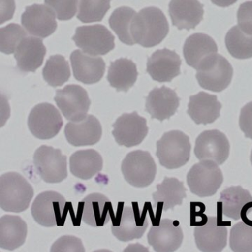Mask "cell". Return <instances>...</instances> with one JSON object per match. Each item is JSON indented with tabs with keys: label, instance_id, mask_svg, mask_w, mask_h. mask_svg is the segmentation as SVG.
<instances>
[{
	"label": "cell",
	"instance_id": "obj_1",
	"mask_svg": "<svg viewBox=\"0 0 252 252\" xmlns=\"http://www.w3.org/2000/svg\"><path fill=\"white\" fill-rule=\"evenodd\" d=\"M169 29V23L161 10L149 7L135 14L131 33L135 43L144 48H152L166 38Z\"/></svg>",
	"mask_w": 252,
	"mask_h": 252
},
{
	"label": "cell",
	"instance_id": "obj_2",
	"mask_svg": "<svg viewBox=\"0 0 252 252\" xmlns=\"http://www.w3.org/2000/svg\"><path fill=\"white\" fill-rule=\"evenodd\" d=\"M33 194V187L20 173L7 172L0 177V206L5 212L27 210Z\"/></svg>",
	"mask_w": 252,
	"mask_h": 252
},
{
	"label": "cell",
	"instance_id": "obj_3",
	"mask_svg": "<svg viewBox=\"0 0 252 252\" xmlns=\"http://www.w3.org/2000/svg\"><path fill=\"white\" fill-rule=\"evenodd\" d=\"M147 207L141 212L138 203H132V206H124L119 203L117 214L113 220L112 233L122 242H129L143 237L149 225Z\"/></svg>",
	"mask_w": 252,
	"mask_h": 252
},
{
	"label": "cell",
	"instance_id": "obj_4",
	"mask_svg": "<svg viewBox=\"0 0 252 252\" xmlns=\"http://www.w3.org/2000/svg\"><path fill=\"white\" fill-rule=\"evenodd\" d=\"M156 146V156L158 158L160 165L166 169H178L189 160L191 153L189 138L181 131L166 132L157 141Z\"/></svg>",
	"mask_w": 252,
	"mask_h": 252
},
{
	"label": "cell",
	"instance_id": "obj_5",
	"mask_svg": "<svg viewBox=\"0 0 252 252\" xmlns=\"http://www.w3.org/2000/svg\"><path fill=\"white\" fill-rule=\"evenodd\" d=\"M69 205L60 193L47 191L39 194L32 204V214L39 225L45 227L63 226Z\"/></svg>",
	"mask_w": 252,
	"mask_h": 252
},
{
	"label": "cell",
	"instance_id": "obj_6",
	"mask_svg": "<svg viewBox=\"0 0 252 252\" xmlns=\"http://www.w3.org/2000/svg\"><path fill=\"white\" fill-rule=\"evenodd\" d=\"M187 181L191 193L200 197H211L222 185L223 176L215 161L203 160L191 168Z\"/></svg>",
	"mask_w": 252,
	"mask_h": 252
},
{
	"label": "cell",
	"instance_id": "obj_7",
	"mask_svg": "<svg viewBox=\"0 0 252 252\" xmlns=\"http://www.w3.org/2000/svg\"><path fill=\"white\" fill-rule=\"evenodd\" d=\"M122 172L132 187L144 188L154 181L157 166L149 152L136 150L126 155L122 161Z\"/></svg>",
	"mask_w": 252,
	"mask_h": 252
},
{
	"label": "cell",
	"instance_id": "obj_8",
	"mask_svg": "<svg viewBox=\"0 0 252 252\" xmlns=\"http://www.w3.org/2000/svg\"><path fill=\"white\" fill-rule=\"evenodd\" d=\"M232 76V66L225 57L219 54L206 60L196 73L197 82L202 88L216 93L226 89Z\"/></svg>",
	"mask_w": 252,
	"mask_h": 252
},
{
	"label": "cell",
	"instance_id": "obj_9",
	"mask_svg": "<svg viewBox=\"0 0 252 252\" xmlns=\"http://www.w3.org/2000/svg\"><path fill=\"white\" fill-rule=\"evenodd\" d=\"M33 163L38 175L45 182L58 184L67 178V157L59 149L41 146L35 152Z\"/></svg>",
	"mask_w": 252,
	"mask_h": 252
},
{
	"label": "cell",
	"instance_id": "obj_10",
	"mask_svg": "<svg viewBox=\"0 0 252 252\" xmlns=\"http://www.w3.org/2000/svg\"><path fill=\"white\" fill-rule=\"evenodd\" d=\"M73 40L83 52L94 57L105 55L115 48L114 36L101 25L78 28Z\"/></svg>",
	"mask_w": 252,
	"mask_h": 252
},
{
	"label": "cell",
	"instance_id": "obj_11",
	"mask_svg": "<svg viewBox=\"0 0 252 252\" xmlns=\"http://www.w3.org/2000/svg\"><path fill=\"white\" fill-rule=\"evenodd\" d=\"M28 125L36 138L49 140L61 130L63 119L60 111L53 104L42 103L32 109L28 119Z\"/></svg>",
	"mask_w": 252,
	"mask_h": 252
},
{
	"label": "cell",
	"instance_id": "obj_12",
	"mask_svg": "<svg viewBox=\"0 0 252 252\" xmlns=\"http://www.w3.org/2000/svg\"><path fill=\"white\" fill-rule=\"evenodd\" d=\"M56 103L63 116L70 122H79L88 116L91 100L88 93L79 85H67L57 90Z\"/></svg>",
	"mask_w": 252,
	"mask_h": 252
},
{
	"label": "cell",
	"instance_id": "obj_13",
	"mask_svg": "<svg viewBox=\"0 0 252 252\" xmlns=\"http://www.w3.org/2000/svg\"><path fill=\"white\" fill-rule=\"evenodd\" d=\"M230 221H223L220 215L209 217L205 225L196 226L194 235L197 249L203 252H220L227 244V227Z\"/></svg>",
	"mask_w": 252,
	"mask_h": 252
},
{
	"label": "cell",
	"instance_id": "obj_14",
	"mask_svg": "<svg viewBox=\"0 0 252 252\" xmlns=\"http://www.w3.org/2000/svg\"><path fill=\"white\" fill-rule=\"evenodd\" d=\"M113 135L119 145L132 147L139 145L148 134L147 120L137 112L124 113L113 125Z\"/></svg>",
	"mask_w": 252,
	"mask_h": 252
},
{
	"label": "cell",
	"instance_id": "obj_15",
	"mask_svg": "<svg viewBox=\"0 0 252 252\" xmlns=\"http://www.w3.org/2000/svg\"><path fill=\"white\" fill-rule=\"evenodd\" d=\"M230 144L225 134L217 129L206 130L196 139L194 155L198 160H210L222 165L229 156Z\"/></svg>",
	"mask_w": 252,
	"mask_h": 252
},
{
	"label": "cell",
	"instance_id": "obj_16",
	"mask_svg": "<svg viewBox=\"0 0 252 252\" xmlns=\"http://www.w3.org/2000/svg\"><path fill=\"white\" fill-rule=\"evenodd\" d=\"M147 240L156 252H172L182 244L184 234L178 221L163 219L152 225Z\"/></svg>",
	"mask_w": 252,
	"mask_h": 252
},
{
	"label": "cell",
	"instance_id": "obj_17",
	"mask_svg": "<svg viewBox=\"0 0 252 252\" xmlns=\"http://www.w3.org/2000/svg\"><path fill=\"white\" fill-rule=\"evenodd\" d=\"M22 24L28 33L42 39L51 36L57 28L55 13L42 5L27 7L22 16Z\"/></svg>",
	"mask_w": 252,
	"mask_h": 252
},
{
	"label": "cell",
	"instance_id": "obj_18",
	"mask_svg": "<svg viewBox=\"0 0 252 252\" xmlns=\"http://www.w3.org/2000/svg\"><path fill=\"white\" fill-rule=\"evenodd\" d=\"M81 218L87 225L93 227L104 226L115 218L113 205L107 196L93 193L79 203Z\"/></svg>",
	"mask_w": 252,
	"mask_h": 252
},
{
	"label": "cell",
	"instance_id": "obj_19",
	"mask_svg": "<svg viewBox=\"0 0 252 252\" xmlns=\"http://www.w3.org/2000/svg\"><path fill=\"white\" fill-rule=\"evenodd\" d=\"M181 60L174 51L158 50L147 62V73L153 80L169 82L181 73Z\"/></svg>",
	"mask_w": 252,
	"mask_h": 252
},
{
	"label": "cell",
	"instance_id": "obj_20",
	"mask_svg": "<svg viewBox=\"0 0 252 252\" xmlns=\"http://www.w3.org/2000/svg\"><path fill=\"white\" fill-rule=\"evenodd\" d=\"M67 141L74 147L92 146L97 144L102 135V127L99 121L88 115L79 122H68L64 129Z\"/></svg>",
	"mask_w": 252,
	"mask_h": 252
},
{
	"label": "cell",
	"instance_id": "obj_21",
	"mask_svg": "<svg viewBox=\"0 0 252 252\" xmlns=\"http://www.w3.org/2000/svg\"><path fill=\"white\" fill-rule=\"evenodd\" d=\"M180 104V98L176 92L166 86L156 88L150 91L146 99V111L152 119L163 122L176 113Z\"/></svg>",
	"mask_w": 252,
	"mask_h": 252
},
{
	"label": "cell",
	"instance_id": "obj_22",
	"mask_svg": "<svg viewBox=\"0 0 252 252\" xmlns=\"http://www.w3.org/2000/svg\"><path fill=\"white\" fill-rule=\"evenodd\" d=\"M75 79L86 85L97 83L105 72V63L101 57H94L77 50L70 56Z\"/></svg>",
	"mask_w": 252,
	"mask_h": 252
},
{
	"label": "cell",
	"instance_id": "obj_23",
	"mask_svg": "<svg viewBox=\"0 0 252 252\" xmlns=\"http://www.w3.org/2000/svg\"><path fill=\"white\" fill-rule=\"evenodd\" d=\"M169 13L173 26L189 31L200 24L204 10L198 0H171Z\"/></svg>",
	"mask_w": 252,
	"mask_h": 252
},
{
	"label": "cell",
	"instance_id": "obj_24",
	"mask_svg": "<svg viewBox=\"0 0 252 252\" xmlns=\"http://www.w3.org/2000/svg\"><path fill=\"white\" fill-rule=\"evenodd\" d=\"M213 39L204 33H194L187 38L184 45V57L187 64L198 70L202 64L218 53Z\"/></svg>",
	"mask_w": 252,
	"mask_h": 252
},
{
	"label": "cell",
	"instance_id": "obj_25",
	"mask_svg": "<svg viewBox=\"0 0 252 252\" xmlns=\"http://www.w3.org/2000/svg\"><path fill=\"white\" fill-rule=\"evenodd\" d=\"M221 107L216 95L200 92L190 96L187 113L197 125H206L219 118Z\"/></svg>",
	"mask_w": 252,
	"mask_h": 252
},
{
	"label": "cell",
	"instance_id": "obj_26",
	"mask_svg": "<svg viewBox=\"0 0 252 252\" xmlns=\"http://www.w3.org/2000/svg\"><path fill=\"white\" fill-rule=\"evenodd\" d=\"M14 54L20 71L35 72L43 63L46 48L40 39L26 37L20 42Z\"/></svg>",
	"mask_w": 252,
	"mask_h": 252
},
{
	"label": "cell",
	"instance_id": "obj_27",
	"mask_svg": "<svg viewBox=\"0 0 252 252\" xmlns=\"http://www.w3.org/2000/svg\"><path fill=\"white\" fill-rule=\"evenodd\" d=\"M157 191L153 194L154 208L157 213L167 212L175 206H181L183 200L187 197L184 183L175 178L165 177L161 184L156 186Z\"/></svg>",
	"mask_w": 252,
	"mask_h": 252
},
{
	"label": "cell",
	"instance_id": "obj_28",
	"mask_svg": "<svg viewBox=\"0 0 252 252\" xmlns=\"http://www.w3.org/2000/svg\"><path fill=\"white\" fill-rule=\"evenodd\" d=\"M28 226L26 221L16 215H4L0 219V247L13 251L26 242Z\"/></svg>",
	"mask_w": 252,
	"mask_h": 252
},
{
	"label": "cell",
	"instance_id": "obj_29",
	"mask_svg": "<svg viewBox=\"0 0 252 252\" xmlns=\"http://www.w3.org/2000/svg\"><path fill=\"white\" fill-rule=\"evenodd\" d=\"M103 168V159L95 150H79L70 158V169L76 178L89 180Z\"/></svg>",
	"mask_w": 252,
	"mask_h": 252
},
{
	"label": "cell",
	"instance_id": "obj_30",
	"mask_svg": "<svg viewBox=\"0 0 252 252\" xmlns=\"http://www.w3.org/2000/svg\"><path fill=\"white\" fill-rule=\"evenodd\" d=\"M252 200V196L243 187H228L220 193L218 202V215L237 220L240 218V212L244 205Z\"/></svg>",
	"mask_w": 252,
	"mask_h": 252
},
{
	"label": "cell",
	"instance_id": "obj_31",
	"mask_svg": "<svg viewBox=\"0 0 252 252\" xmlns=\"http://www.w3.org/2000/svg\"><path fill=\"white\" fill-rule=\"evenodd\" d=\"M138 77L136 65L127 59H119L110 64L107 80L117 91L127 92Z\"/></svg>",
	"mask_w": 252,
	"mask_h": 252
},
{
	"label": "cell",
	"instance_id": "obj_32",
	"mask_svg": "<svg viewBox=\"0 0 252 252\" xmlns=\"http://www.w3.org/2000/svg\"><path fill=\"white\" fill-rule=\"evenodd\" d=\"M225 46L234 58L246 60L252 57V34L243 32L240 26L231 28L225 39Z\"/></svg>",
	"mask_w": 252,
	"mask_h": 252
},
{
	"label": "cell",
	"instance_id": "obj_33",
	"mask_svg": "<svg viewBox=\"0 0 252 252\" xmlns=\"http://www.w3.org/2000/svg\"><path fill=\"white\" fill-rule=\"evenodd\" d=\"M135 11L128 7L118 8L110 17L109 23L110 27L119 36L121 42L128 45H133L135 43L131 28L135 17Z\"/></svg>",
	"mask_w": 252,
	"mask_h": 252
},
{
	"label": "cell",
	"instance_id": "obj_34",
	"mask_svg": "<svg viewBox=\"0 0 252 252\" xmlns=\"http://www.w3.org/2000/svg\"><path fill=\"white\" fill-rule=\"evenodd\" d=\"M45 82L56 88L64 85L70 77V66L64 57L54 55L50 57L43 69Z\"/></svg>",
	"mask_w": 252,
	"mask_h": 252
},
{
	"label": "cell",
	"instance_id": "obj_35",
	"mask_svg": "<svg viewBox=\"0 0 252 252\" xmlns=\"http://www.w3.org/2000/svg\"><path fill=\"white\" fill-rule=\"evenodd\" d=\"M111 0H79L77 17L85 23L101 21L110 8Z\"/></svg>",
	"mask_w": 252,
	"mask_h": 252
},
{
	"label": "cell",
	"instance_id": "obj_36",
	"mask_svg": "<svg viewBox=\"0 0 252 252\" xmlns=\"http://www.w3.org/2000/svg\"><path fill=\"white\" fill-rule=\"evenodd\" d=\"M26 37V30L15 23L2 28L0 29V51L5 54H13Z\"/></svg>",
	"mask_w": 252,
	"mask_h": 252
},
{
	"label": "cell",
	"instance_id": "obj_37",
	"mask_svg": "<svg viewBox=\"0 0 252 252\" xmlns=\"http://www.w3.org/2000/svg\"><path fill=\"white\" fill-rule=\"evenodd\" d=\"M229 246L234 252H252V226L235 224L230 231Z\"/></svg>",
	"mask_w": 252,
	"mask_h": 252
},
{
	"label": "cell",
	"instance_id": "obj_38",
	"mask_svg": "<svg viewBox=\"0 0 252 252\" xmlns=\"http://www.w3.org/2000/svg\"><path fill=\"white\" fill-rule=\"evenodd\" d=\"M45 2L63 21L73 18L77 10L78 0H45Z\"/></svg>",
	"mask_w": 252,
	"mask_h": 252
},
{
	"label": "cell",
	"instance_id": "obj_39",
	"mask_svg": "<svg viewBox=\"0 0 252 252\" xmlns=\"http://www.w3.org/2000/svg\"><path fill=\"white\" fill-rule=\"evenodd\" d=\"M51 252H85L82 240L74 236H63L53 244Z\"/></svg>",
	"mask_w": 252,
	"mask_h": 252
},
{
	"label": "cell",
	"instance_id": "obj_40",
	"mask_svg": "<svg viewBox=\"0 0 252 252\" xmlns=\"http://www.w3.org/2000/svg\"><path fill=\"white\" fill-rule=\"evenodd\" d=\"M237 23L240 29L252 34V1L241 4L237 11Z\"/></svg>",
	"mask_w": 252,
	"mask_h": 252
},
{
	"label": "cell",
	"instance_id": "obj_41",
	"mask_svg": "<svg viewBox=\"0 0 252 252\" xmlns=\"http://www.w3.org/2000/svg\"><path fill=\"white\" fill-rule=\"evenodd\" d=\"M206 206L200 202L190 203V225L191 226H200L207 222L209 217L205 215Z\"/></svg>",
	"mask_w": 252,
	"mask_h": 252
},
{
	"label": "cell",
	"instance_id": "obj_42",
	"mask_svg": "<svg viewBox=\"0 0 252 252\" xmlns=\"http://www.w3.org/2000/svg\"><path fill=\"white\" fill-rule=\"evenodd\" d=\"M239 125L245 136L252 140V101L248 103L242 108Z\"/></svg>",
	"mask_w": 252,
	"mask_h": 252
},
{
	"label": "cell",
	"instance_id": "obj_43",
	"mask_svg": "<svg viewBox=\"0 0 252 252\" xmlns=\"http://www.w3.org/2000/svg\"><path fill=\"white\" fill-rule=\"evenodd\" d=\"M15 11V2L14 0H0V23H5L11 20L14 16Z\"/></svg>",
	"mask_w": 252,
	"mask_h": 252
},
{
	"label": "cell",
	"instance_id": "obj_44",
	"mask_svg": "<svg viewBox=\"0 0 252 252\" xmlns=\"http://www.w3.org/2000/svg\"><path fill=\"white\" fill-rule=\"evenodd\" d=\"M240 218L246 225L252 226V200L244 205L240 212Z\"/></svg>",
	"mask_w": 252,
	"mask_h": 252
},
{
	"label": "cell",
	"instance_id": "obj_45",
	"mask_svg": "<svg viewBox=\"0 0 252 252\" xmlns=\"http://www.w3.org/2000/svg\"><path fill=\"white\" fill-rule=\"evenodd\" d=\"M212 3L222 8L231 6L237 2V0H211Z\"/></svg>",
	"mask_w": 252,
	"mask_h": 252
},
{
	"label": "cell",
	"instance_id": "obj_46",
	"mask_svg": "<svg viewBox=\"0 0 252 252\" xmlns=\"http://www.w3.org/2000/svg\"><path fill=\"white\" fill-rule=\"evenodd\" d=\"M250 160H251V163H252V153H251Z\"/></svg>",
	"mask_w": 252,
	"mask_h": 252
}]
</instances>
